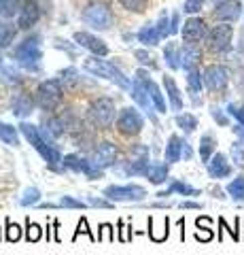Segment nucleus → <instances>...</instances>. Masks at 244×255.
<instances>
[{"mask_svg":"<svg viewBox=\"0 0 244 255\" xmlns=\"http://www.w3.org/2000/svg\"><path fill=\"white\" fill-rule=\"evenodd\" d=\"M215 149H217V138L212 136V134H204V136L200 138V157H202V162L208 164L212 153H215Z\"/></svg>","mask_w":244,"mask_h":255,"instance_id":"27","label":"nucleus"},{"mask_svg":"<svg viewBox=\"0 0 244 255\" xmlns=\"http://www.w3.org/2000/svg\"><path fill=\"white\" fill-rule=\"evenodd\" d=\"M176 32H178V15L174 13L172 15V34H176Z\"/></svg>","mask_w":244,"mask_h":255,"instance_id":"55","label":"nucleus"},{"mask_svg":"<svg viewBox=\"0 0 244 255\" xmlns=\"http://www.w3.org/2000/svg\"><path fill=\"white\" fill-rule=\"evenodd\" d=\"M236 83H238V90L244 92V68L238 70V79H236Z\"/></svg>","mask_w":244,"mask_h":255,"instance_id":"54","label":"nucleus"},{"mask_svg":"<svg viewBox=\"0 0 244 255\" xmlns=\"http://www.w3.org/2000/svg\"><path fill=\"white\" fill-rule=\"evenodd\" d=\"M0 140L6 142L11 147H19V136H17V130L11 126V124H4L0 122Z\"/></svg>","mask_w":244,"mask_h":255,"instance_id":"28","label":"nucleus"},{"mask_svg":"<svg viewBox=\"0 0 244 255\" xmlns=\"http://www.w3.org/2000/svg\"><path fill=\"white\" fill-rule=\"evenodd\" d=\"M204 85L208 87L210 92H219V90H225V85L230 83V70L221 64H210L204 70Z\"/></svg>","mask_w":244,"mask_h":255,"instance_id":"11","label":"nucleus"},{"mask_svg":"<svg viewBox=\"0 0 244 255\" xmlns=\"http://www.w3.org/2000/svg\"><path fill=\"white\" fill-rule=\"evenodd\" d=\"M32 109H34V100L30 98L28 94H17L13 98V113L17 117L30 115V113H32Z\"/></svg>","mask_w":244,"mask_h":255,"instance_id":"23","label":"nucleus"},{"mask_svg":"<svg viewBox=\"0 0 244 255\" xmlns=\"http://www.w3.org/2000/svg\"><path fill=\"white\" fill-rule=\"evenodd\" d=\"M155 26H157V32H160V36H162V38H166V36H170V34H172L170 17H168L166 13H162V15H160V19H157Z\"/></svg>","mask_w":244,"mask_h":255,"instance_id":"36","label":"nucleus"},{"mask_svg":"<svg viewBox=\"0 0 244 255\" xmlns=\"http://www.w3.org/2000/svg\"><path fill=\"white\" fill-rule=\"evenodd\" d=\"M134 55L138 58V62L140 64H145V66H149V68H157V64H155V58L149 51H143V49H138V51H134Z\"/></svg>","mask_w":244,"mask_h":255,"instance_id":"41","label":"nucleus"},{"mask_svg":"<svg viewBox=\"0 0 244 255\" xmlns=\"http://www.w3.org/2000/svg\"><path fill=\"white\" fill-rule=\"evenodd\" d=\"M208 174L212 179H223V177H230L232 174V166L227 162V157L223 153H215L208 162Z\"/></svg>","mask_w":244,"mask_h":255,"instance_id":"19","label":"nucleus"},{"mask_svg":"<svg viewBox=\"0 0 244 255\" xmlns=\"http://www.w3.org/2000/svg\"><path fill=\"white\" fill-rule=\"evenodd\" d=\"M136 79L147 87V92H149V96H151L153 107H155L157 113H166V100H163V96H162V92H160V87H157V85L151 81V79H149V75L145 73V70H138V73H136Z\"/></svg>","mask_w":244,"mask_h":255,"instance_id":"16","label":"nucleus"},{"mask_svg":"<svg viewBox=\"0 0 244 255\" xmlns=\"http://www.w3.org/2000/svg\"><path fill=\"white\" fill-rule=\"evenodd\" d=\"M19 130H21L23 136L28 138L30 145H32V147L38 151V153H41V157L45 159L47 164H49V168H51V170H58V164H62V155H60L58 147L51 145V142H47V140L43 138L41 130H38L36 126L28 124V122H21V124H19Z\"/></svg>","mask_w":244,"mask_h":255,"instance_id":"1","label":"nucleus"},{"mask_svg":"<svg viewBox=\"0 0 244 255\" xmlns=\"http://www.w3.org/2000/svg\"><path fill=\"white\" fill-rule=\"evenodd\" d=\"M83 68L89 70V73L96 75V77H104V79H108V81H113L117 87H121V90H132L130 79L125 77L121 70L115 66V64L104 62V60H98V55H96V58H87V60H85L83 62Z\"/></svg>","mask_w":244,"mask_h":255,"instance_id":"2","label":"nucleus"},{"mask_svg":"<svg viewBox=\"0 0 244 255\" xmlns=\"http://www.w3.org/2000/svg\"><path fill=\"white\" fill-rule=\"evenodd\" d=\"M147 168H149V157H138V159H134V162L125 164V174H130V177L143 174V177H145Z\"/></svg>","mask_w":244,"mask_h":255,"instance_id":"29","label":"nucleus"},{"mask_svg":"<svg viewBox=\"0 0 244 255\" xmlns=\"http://www.w3.org/2000/svg\"><path fill=\"white\" fill-rule=\"evenodd\" d=\"M98 241H115V232H113V226L111 223H102L100 226V234H98Z\"/></svg>","mask_w":244,"mask_h":255,"instance_id":"43","label":"nucleus"},{"mask_svg":"<svg viewBox=\"0 0 244 255\" xmlns=\"http://www.w3.org/2000/svg\"><path fill=\"white\" fill-rule=\"evenodd\" d=\"M132 98L138 102L140 107H143L147 113H149V117H151V122L153 124H157V119H155V115H153V100H151V96H149V92H147V87L143 85L136 79V81L132 83Z\"/></svg>","mask_w":244,"mask_h":255,"instance_id":"18","label":"nucleus"},{"mask_svg":"<svg viewBox=\"0 0 244 255\" xmlns=\"http://www.w3.org/2000/svg\"><path fill=\"white\" fill-rule=\"evenodd\" d=\"M232 159H234V164L238 166V168H244V149L238 145V142H234L232 145Z\"/></svg>","mask_w":244,"mask_h":255,"instance_id":"42","label":"nucleus"},{"mask_svg":"<svg viewBox=\"0 0 244 255\" xmlns=\"http://www.w3.org/2000/svg\"><path fill=\"white\" fill-rule=\"evenodd\" d=\"M183 157L185 159H191L193 157V151H191V147H189L187 140H183Z\"/></svg>","mask_w":244,"mask_h":255,"instance_id":"52","label":"nucleus"},{"mask_svg":"<svg viewBox=\"0 0 244 255\" xmlns=\"http://www.w3.org/2000/svg\"><path fill=\"white\" fill-rule=\"evenodd\" d=\"M163 58H166L168 66H170L172 70L180 68V51H176V45H174V43H168V45H166V49H163Z\"/></svg>","mask_w":244,"mask_h":255,"instance_id":"32","label":"nucleus"},{"mask_svg":"<svg viewBox=\"0 0 244 255\" xmlns=\"http://www.w3.org/2000/svg\"><path fill=\"white\" fill-rule=\"evenodd\" d=\"M60 79H62L64 83L75 85V83H77V68H66V70H62V73H60Z\"/></svg>","mask_w":244,"mask_h":255,"instance_id":"45","label":"nucleus"},{"mask_svg":"<svg viewBox=\"0 0 244 255\" xmlns=\"http://www.w3.org/2000/svg\"><path fill=\"white\" fill-rule=\"evenodd\" d=\"M87 204L98 206V209H111V206H113L108 200H102V198H93V196H89V198H87Z\"/></svg>","mask_w":244,"mask_h":255,"instance_id":"48","label":"nucleus"},{"mask_svg":"<svg viewBox=\"0 0 244 255\" xmlns=\"http://www.w3.org/2000/svg\"><path fill=\"white\" fill-rule=\"evenodd\" d=\"M13 36H15V28L9 26V23H2V26H0V47L9 45L13 41Z\"/></svg>","mask_w":244,"mask_h":255,"instance_id":"38","label":"nucleus"},{"mask_svg":"<svg viewBox=\"0 0 244 255\" xmlns=\"http://www.w3.org/2000/svg\"><path fill=\"white\" fill-rule=\"evenodd\" d=\"M215 19L219 21H236L242 15V2L240 0H221L215 6Z\"/></svg>","mask_w":244,"mask_h":255,"instance_id":"14","label":"nucleus"},{"mask_svg":"<svg viewBox=\"0 0 244 255\" xmlns=\"http://www.w3.org/2000/svg\"><path fill=\"white\" fill-rule=\"evenodd\" d=\"M212 194H215L217 198H225V196H223V191H221V189H212Z\"/></svg>","mask_w":244,"mask_h":255,"instance_id":"57","label":"nucleus"},{"mask_svg":"<svg viewBox=\"0 0 244 255\" xmlns=\"http://www.w3.org/2000/svg\"><path fill=\"white\" fill-rule=\"evenodd\" d=\"M89 119L96 128H111L115 122V102L111 98H98L93 105L89 107Z\"/></svg>","mask_w":244,"mask_h":255,"instance_id":"6","label":"nucleus"},{"mask_svg":"<svg viewBox=\"0 0 244 255\" xmlns=\"http://www.w3.org/2000/svg\"><path fill=\"white\" fill-rule=\"evenodd\" d=\"M232 38H234V28L230 23H219V26H215L208 32L206 41H208L210 51L225 53L232 49Z\"/></svg>","mask_w":244,"mask_h":255,"instance_id":"9","label":"nucleus"},{"mask_svg":"<svg viewBox=\"0 0 244 255\" xmlns=\"http://www.w3.org/2000/svg\"><path fill=\"white\" fill-rule=\"evenodd\" d=\"M38 200H41V191H38V187H28L23 191V196L19 198V204L21 206H34V204H38Z\"/></svg>","mask_w":244,"mask_h":255,"instance_id":"34","label":"nucleus"},{"mask_svg":"<svg viewBox=\"0 0 244 255\" xmlns=\"http://www.w3.org/2000/svg\"><path fill=\"white\" fill-rule=\"evenodd\" d=\"M0 68H2V58H0Z\"/></svg>","mask_w":244,"mask_h":255,"instance_id":"59","label":"nucleus"},{"mask_svg":"<svg viewBox=\"0 0 244 255\" xmlns=\"http://www.w3.org/2000/svg\"><path fill=\"white\" fill-rule=\"evenodd\" d=\"M75 41H77V45L85 47V49H89L93 55H100V58L108 53L106 43L102 41V38L89 34V32H77V34H75Z\"/></svg>","mask_w":244,"mask_h":255,"instance_id":"15","label":"nucleus"},{"mask_svg":"<svg viewBox=\"0 0 244 255\" xmlns=\"http://www.w3.org/2000/svg\"><path fill=\"white\" fill-rule=\"evenodd\" d=\"M176 126H178L183 132L191 134L195 128H198V119H195V115H191V113H178V115H176Z\"/></svg>","mask_w":244,"mask_h":255,"instance_id":"30","label":"nucleus"},{"mask_svg":"<svg viewBox=\"0 0 244 255\" xmlns=\"http://www.w3.org/2000/svg\"><path fill=\"white\" fill-rule=\"evenodd\" d=\"M83 21L96 30H108L113 26V11L104 2H93L83 11Z\"/></svg>","mask_w":244,"mask_h":255,"instance_id":"5","label":"nucleus"},{"mask_svg":"<svg viewBox=\"0 0 244 255\" xmlns=\"http://www.w3.org/2000/svg\"><path fill=\"white\" fill-rule=\"evenodd\" d=\"M102 194L113 202H143L147 198V189L140 185H108Z\"/></svg>","mask_w":244,"mask_h":255,"instance_id":"7","label":"nucleus"},{"mask_svg":"<svg viewBox=\"0 0 244 255\" xmlns=\"http://www.w3.org/2000/svg\"><path fill=\"white\" fill-rule=\"evenodd\" d=\"M180 157H183V138L176 136V134H172L168 138V145H166V162L174 164Z\"/></svg>","mask_w":244,"mask_h":255,"instance_id":"24","label":"nucleus"},{"mask_svg":"<svg viewBox=\"0 0 244 255\" xmlns=\"http://www.w3.org/2000/svg\"><path fill=\"white\" fill-rule=\"evenodd\" d=\"M79 234H87V236L91 238V241H98V238L91 234V230H89V226H87V219H85V217H81V221H79L77 232H75V241H77V236H79Z\"/></svg>","mask_w":244,"mask_h":255,"instance_id":"44","label":"nucleus"},{"mask_svg":"<svg viewBox=\"0 0 244 255\" xmlns=\"http://www.w3.org/2000/svg\"><path fill=\"white\" fill-rule=\"evenodd\" d=\"M38 17H41V9H38V4L34 2V0H28V2H23V6L19 9L17 26L23 28V30H28L38 21Z\"/></svg>","mask_w":244,"mask_h":255,"instance_id":"17","label":"nucleus"},{"mask_svg":"<svg viewBox=\"0 0 244 255\" xmlns=\"http://www.w3.org/2000/svg\"><path fill=\"white\" fill-rule=\"evenodd\" d=\"M227 194H230L236 202H244V177H236L230 185H227Z\"/></svg>","mask_w":244,"mask_h":255,"instance_id":"31","label":"nucleus"},{"mask_svg":"<svg viewBox=\"0 0 244 255\" xmlns=\"http://www.w3.org/2000/svg\"><path fill=\"white\" fill-rule=\"evenodd\" d=\"M58 206H66V209H85V206H87V202L77 200V198H73V196H62L60 202H58Z\"/></svg>","mask_w":244,"mask_h":255,"instance_id":"39","label":"nucleus"},{"mask_svg":"<svg viewBox=\"0 0 244 255\" xmlns=\"http://www.w3.org/2000/svg\"><path fill=\"white\" fill-rule=\"evenodd\" d=\"M242 111H244V107H242Z\"/></svg>","mask_w":244,"mask_h":255,"instance_id":"60","label":"nucleus"},{"mask_svg":"<svg viewBox=\"0 0 244 255\" xmlns=\"http://www.w3.org/2000/svg\"><path fill=\"white\" fill-rule=\"evenodd\" d=\"M62 81L60 79H49V81H43L36 90V102L43 111H51L56 109L62 102Z\"/></svg>","mask_w":244,"mask_h":255,"instance_id":"4","label":"nucleus"},{"mask_svg":"<svg viewBox=\"0 0 244 255\" xmlns=\"http://www.w3.org/2000/svg\"><path fill=\"white\" fill-rule=\"evenodd\" d=\"M41 236H43V228L38 226V223H34V221L28 219V226H26V238H28V243L41 241Z\"/></svg>","mask_w":244,"mask_h":255,"instance_id":"35","label":"nucleus"},{"mask_svg":"<svg viewBox=\"0 0 244 255\" xmlns=\"http://www.w3.org/2000/svg\"><path fill=\"white\" fill-rule=\"evenodd\" d=\"M227 113H230V115H234V117H236V119H238V122H240V126L244 128V111H242V109H238L236 105H230V107H227Z\"/></svg>","mask_w":244,"mask_h":255,"instance_id":"49","label":"nucleus"},{"mask_svg":"<svg viewBox=\"0 0 244 255\" xmlns=\"http://www.w3.org/2000/svg\"><path fill=\"white\" fill-rule=\"evenodd\" d=\"M138 41L147 45V47H155L157 43L162 41V36H160V32H157V26H151V23H147L145 28H140L138 30Z\"/></svg>","mask_w":244,"mask_h":255,"instance_id":"26","label":"nucleus"},{"mask_svg":"<svg viewBox=\"0 0 244 255\" xmlns=\"http://www.w3.org/2000/svg\"><path fill=\"white\" fill-rule=\"evenodd\" d=\"M62 164H64V168L68 170H75V172H85L87 174V179L96 181V179H102V174H104V170L98 168L93 162H89V159H85L81 155H64L62 157Z\"/></svg>","mask_w":244,"mask_h":255,"instance_id":"10","label":"nucleus"},{"mask_svg":"<svg viewBox=\"0 0 244 255\" xmlns=\"http://www.w3.org/2000/svg\"><path fill=\"white\" fill-rule=\"evenodd\" d=\"M195 238H198V241H204V243L210 241V238H212L210 228H204V232H200V230H198V232H195Z\"/></svg>","mask_w":244,"mask_h":255,"instance_id":"51","label":"nucleus"},{"mask_svg":"<svg viewBox=\"0 0 244 255\" xmlns=\"http://www.w3.org/2000/svg\"><path fill=\"white\" fill-rule=\"evenodd\" d=\"M202 60V51L198 45H189L185 43V47L180 49V66H183L185 70H191L198 66V62Z\"/></svg>","mask_w":244,"mask_h":255,"instance_id":"20","label":"nucleus"},{"mask_svg":"<svg viewBox=\"0 0 244 255\" xmlns=\"http://www.w3.org/2000/svg\"><path fill=\"white\" fill-rule=\"evenodd\" d=\"M145 177L151 181V183H155V185H160V183H163V181L168 179V164H162V162L149 164Z\"/></svg>","mask_w":244,"mask_h":255,"instance_id":"25","label":"nucleus"},{"mask_svg":"<svg viewBox=\"0 0 244 255\" xmlns=\"http://www.w3.org/2000/svg\"><path fill=\"white\" fill-rule=\"evenodd\" d=\"M143 128H145V119L134 107L123 109L119 117H117V130L125 134V136H136V134L143 132Z\"/></svg>","mask_w":244,"mask_h":255,"instance_id":"8","label":"nucleus"},{"mask_svg":"<svg viewBox=\"0 0 244 255\" xmlns=\"http://www.w3.org/2000/svg\"><path fill=\"white\" fill-rule=\"evenodd\" d=\"M2 75H4V81H13V83H17L19 81V75H17V70H13V68H2Z\"/></svg>","mask_w":244,"mask_h":255,"instance_id":"50","label":"nucleus"},{"mask_svg":"<svg viewBox=\"0 0 244 255\" xmlns=\"http://www.w3.org/2000/svg\"><path fill=\"white\" fill-rule=\"evenodd\" d=\"M234 132H236V136H238V138L242 140V145H244V130H242V126H236Z\"/></svg>","mask_w":244,"mask_h":255,"instance_id":"56","label":"nucleus"},{"mask_svg":"<svg viewBox=\"0 0 244 255\" xmlns=\"http://www.w3.org/2000/svg\"><path fill=\"white\" fill-rule=\"evenodd\" d=\"M180 209H202V204H200V202L185 200V202H180Z\"/></svg>","mask_w":244,"mask_h":255,"instance_id":"53","label":"nucleus"},{"mask_svg":"<svg viewBox=\"0 0 244 255\" xmlns=\"http://www.w3.org/2000/svg\"><path fill=\"white\" fill-rule=\"evenodd\" d=\"M13 58L17 60L23 68L28 70H38V62H41L43 53H41V45H38V36L26 38L23 43H19L13 49Z\"/></svg>","mask_w":244,"mask_h":255,"instance_id":"3","label":"nucleus"},{"mask_svg":"<svg viewBox=\"0 0 244 255\" xmlns=\"http://www.w3.org/2000/svg\"><path fill=\"white\" fill-rule=\"evenodd\" d=\"M180 32H183V41L185 43L198 45L200 41H204V38L208 36V26H206V21H204L202 17H189Z\"/></svg>","mask_w":244,"mask_h":255,"instance_id":"12","label":"nucleus"},{"mask_svg":"<svg viewBox=\"0 0 244 255\" xmlns=\"http://www.w3.org/2000/svg\"><path fill=\"white\" fill-rule=\"evenodd\" d=\"M163 85H166V92H168V98H170L172 111H183V96H180V90L176 87L174 79L166 75V77H163Z\"/></svg>","mask_w":244,"mask_h":255,"instance_id":"22","label":"nucleus"},{"mask_svg":"<svg viewBox=\"0 0 244 255\" xmlns=\"http://www.w3.org/2000/svg\"><path fill=\"white\" fill-rule=\"evenodd\" d=\"M170 194H180V196H200V191L195 189V187H191V185H187V183H183V181H172V185H170Z\"/></svg>","mask_w":244,"mask_h":255,"instance_id":"33","label":"nucleus"},{"mask_svg":"<svg viewBox=\"0 0 244 255\" xmlns=\"http://www.w3.org/2000/svg\"><path fill=\"white\" fill-rule=\"evenodd\" d=\"M187 85H189V94H191L193 98V105H200V98L198 94L202 92V85H204V77L200 75V70H187Z\"/></svg>","mask_w":244,"mask_h":255,"instance_id":"21","label":"nucleus"},{"mask_svg":"<svg viewBox=\"0 0 244 255\" xmlns=\"http://www.w3.org/2000/svg\"><path fill=\"white\" fill-rule=\"evenodd\" d=\"M240 51L244 53V36H242V43H240Z\"/></svg>","mask_w":244,"mask_h":255,"instance_id":"58","label":"nucleus"},{"mask_svg":"<svg viewBox=\"0 0 244 255\" xmlns=\"http://www.w3.org/2000/svg\"><path fill=\"white\" fill-rule=\"evenodd\" d=\"M202 6H204V0H185L183 11H185V13H198Z\"/></svg>","mask_w":244,"mask_h":255,"instance_id":"46","label":"nucleus"},{"mask_svg":"<svg viewBox=\"0 0 244 255\" xmlns=\"http://www.w3.org/2000/svg\"><path fill=\"white\" fill-rule=\"evenodd\" d=\"M115 159H117V147L113 145V142H100V145L96 147V151H93L91 155V162L98 166V168H111V166H115Z\"/></svg>","mask_w":244,"mask_h":255,"instance_id":"13","label":"nucleus"},{"mask_svg":"<svg viewBox=\"0 0 244 255\" xmlns=\"http://www.w3.org/2000/svg\"><path fill=\"white\" fill-rule=\"evenodd\" d=\"M21 238V228L17 223H13L11 219H6V241L9 243H17Z\"/></svg>","mask_w":244,"mask_h":255,"instance_id":"37","label":"nucleus"},{"mask_svg":"<svg viewBox=\"0 0 244 255\" xmlns=\"http://www.w3.org/2000/svg\"><path fill=\"white\" fill-rule=\"evenodd\" d=\"M210 115L215 117V122H217L219 126H227V115H225L219 107H212V109H210Z\"/></svg>","mask_w":244,"mask_h":255,"instance_id":"47","label":"nucleus"},{"mask_svg":"<svg viewBox=\"0 0 244 255\" xmlns=\"http://www.w3.org/2000/svg\"><path fill=\"white\" fill-rule=\"evenodd\" d=\"M123 9L134 11V13H143L145 6H147V0H119Z\"/></svg>","mask_w":244,"mask_h":255,"instance_id":"40","label":"nucleus"}]
</instances>
